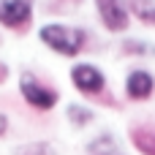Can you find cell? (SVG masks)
Returning <instances> with one entry per match:
<instances>
[{
    "mask_svg": "<svg viewBox=\"0 0 155 155\" xmlns=\"http://www.w3.org/2000/svg\"><path fill=\"white\" fill-rule=\"evenodd\" d=\"M38 38L54 49L57 54H65V57H74L79 54V49L84 46V30L82 27H71V25H60V22H52V25H44L38 30Z\"/></svg>",
    "mask_w": 155,
    "mask_h": 155,
    "instance_id": "obj_1",
    "label": "cell"
},
{
    "mask_svg": "<svg viewBox=\"0 0 155 155\" xmlns=\"http://www.w3.org/2000/svg\"><path fill=\"white\" fill-rule=\"evenodd\" d=\"M19 90H22L25 101H27L33 109L46 112V109H52V106L57 104V93H54L52 87L41 84L33 74H22V76H19Z\"/></svg>",
    "mask_w": 155,
    "mask_h": 155,
    "instance_id": "obj_2",
    "label": "cell"
},
{
    "mask_svg": "<svg viewBox=\"0 0 155 155\" xmlns=\"http://www.w3.org/2000/svg\"><path fill=\"white\" fill-rule=\"evenodd\" d=\"M71 82H74V87H76L79 93H84V95H98V93H104V87H106L104 71H101L98 65H93V63H76V65L71 68Z\"/></svg>",
    "mask_w": 155,
    "mask_h": 155,
    "instance_id": "obj_3",
    "label": "cell"
},
{
    "mask_svg": "<svg viewBox=\"0 0 155 155\" xmlns=\"http://www.w3.org/2000/svg\"><path fill=\"white\" fill-rule=\"evenodd\" d=\"M95 8H98V16H101L104 27L112 30V33H123L131 22V14L123 5V0H95Z\"/></svg>",
    "mask_w": 155,
    "mask_h": 155,
    "instance_id": "obj_4",
    "label": "cell"
},
{
    "mask_svg": "<svg viewBox=\"0 0 155 155\" xmlns=\"http://www.w3.org/2000/svg\"><path fill=\"white\" fill-rule=\"evenodd\" d=\"M35 0H0V25L16 30L30 22Z\"/></svg>",
    "mask_w": 155,
    "mask_h": 155,
    "instance_id": "obj_5",
    "label": "cell"
},
{
    "mask_svg": "<svg viewBox=\"0 0 155 155\" xmlns=\"http://www.w3.org/2000/svg\"><path fill=\"white\" fill-rule=\"evenodd\" d=\"M153 90H155L153 74H147V71L139 68V71H131L125 76V93H128L131 101H147L153 95Z\"/></svg>",
    "mask_w": 155,
    "mask_h": 155,
    "instance_id": "obj_6",
    "label": "cell"
},
{
    "mask_svg": "<svg viewBox=\"0 0 155 155\" xmlns=\"http://www.w3.org/2000/svg\"><path fill=\"white\" fill-rule=\"evenodd\" d=\"M131 142L136 144V150L144 155H155V128L153 125H142L131 131Z\"/></svg>",
    "mask_w": 155,
    "mask_h": 155,
    "instance_id": "obj_7",
    "label": "cell"
},
{
    "mask_svg": "<svg viewBox=\"0 0 155 155\" xmlns=\"http://www.w3.org/2000/svg\"><path fill=\"white\" fill-rule=\"evenodd\" d=\"M87 155H123L117 150V144H114V139L112 136H98V139H93L90 144H87Z\"/></svg>",
    "mask_w": 155,
    "mask_h": 155,
    "instance_id": "obj_8",
    "label": "cell"
},
{
    "mask_svg": "<svg viewBox=\"0 0 155 155\" xmlns=\"http://www.w3.org/2000/svg\"><path fill=\"white\" fill-rule=\"evenodd\" d=\"M131 8L144 25H155V3L153 0H131Z\"/></svg>",
    "mask_w": 155,
    "mask_h": 155,
    "instance_id": "obj_9",
    "label": "cell"
},
{
    "mask_svg": "<svg viewBox=\"0 0 155 155\" xmlns=\"http://www.w3.org/2000/svg\"><path fill=\"white\" fill-rule=\"evenodd\" d=\"M65 114H68L71 125H76V128H82V125H87V123L93 120V112H90V109H84V106H79V104H71Z\"/></svg>",
    "mask_w": 155,
    "mask_h": 155,
    "instance_id": "obj_10",
    "label": "cell"
},
{
    "mask_svg": "<svg viewBox=\"0 0 155 155\" xmlns=\"http://www.w3.org/2000/svg\"><path fill=\"white\" fill-rule=\"evenodd\" d=\"M16 155H52V147L44 144V142H38V144H25V147L16 150Z\"/></svg>",
    "mask_w": 155,
    "mask_h": 155,
    "instance_id": "obj_11",
    "label": "cell"
},
{
    "mask_svg": "<svg viewBox=\"0 0 155 155\" xmlns=\"http://www.w3.org/2000/svg\"><path fill=\"white\" fill-rule=\"evenodd\" d=\"M5 131H8V117H5V114L0 112V136H3Z\"/></svg>",
    "mask_w": 155,
    "mask_h": 155,
    "instance_id": "obj_12",
    "label": "cell"
}]
</instances>
